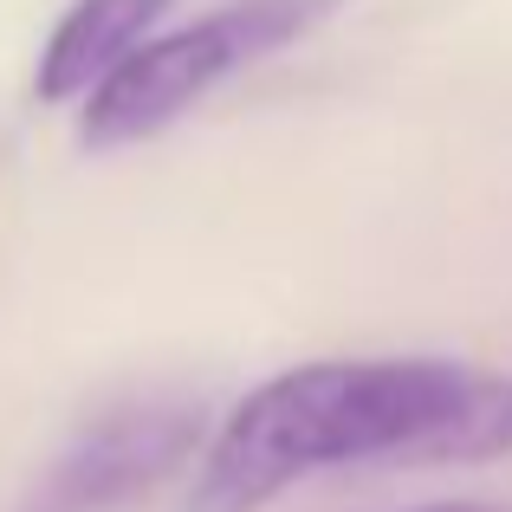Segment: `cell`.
I'll return each mask as SVG.
<instances>
[{
    "label": "cell",
    "instance_id": "1",
    "mask_svg": "<svg viewBox=\"0 0 512 512\" xmlns=\"http://www.w3.org/2000/svg\"><path fill=\"white\" fill-rule=\"evenodd\" d=\"M512 454V376L461 357H325L266 376L195 454L188 512H260L325 467H480Z\"/></svg>",
    "mask_w": 512,
    "mask_h": 512
},
{
    "label": "cell",
    "instance_id": "2",
    "mask_svg": "<svg viewBox=\"0 0 512 512\" xmlns=\"http://www.w3.org/2000/svg\"><path fill=\"white\" fill-rule=\"evenodd\" d=\"M344 0H227L201 20L137 46L78 111V143L85 150H130V143L169 130L188 117L214 85L234 72L273 59L279 46L305 39L318 20H331Z\"/></svg>",
    "mask_w": 512,
    "mask_h": 512
},
{
    "label": "cell",
    "instance_id": "3",
    "mask_svg": "<svg viewBox=\"0 0 512 512\" xmlns=\"http://www.w3.org/2000/svg\"><path fill=\"white\" fill-rule=\"evenodd\" d=\"M195 448H201V415L188 402H137V409H117L104 422H91L65 448V461L52 467L46 493H39V512L130 506L163 474H175Z\"/></svg>",
    "mask_w": 512,
    "mask_h": 512
},
{
    "label": "cell",
    "instance_id": "4",
    "mask_svg": "<svg viewBox=\"0 0 512 512\" xmlns=\"http://www.w3.org/2000/svg\"><path fill=\"white\" fill-rule=\"evenodd\" d=\"M175 0H72L65 20L52 26L46 52H39L33 91L46 104H72L91 98L117 65L137 46H150V26L163 20Z\"/></svg>",
    "mask_w": 512,
    "mask_h": 512
},
{
    "label": "cell",
    "instance_id": "5",
    "mask_svg": "<svg viewBox=\"0 0 512 512\" xmlns=\"http://www.w3.org/2000/svg\"><path fill=\"white\" fill-rule=\"evenodd\" d=\"M422 512H506V506H487V500H448V506H422Z\"/></svg>",
    "mask_w": 512,
    "mask_h": 512
}]
</instances>
